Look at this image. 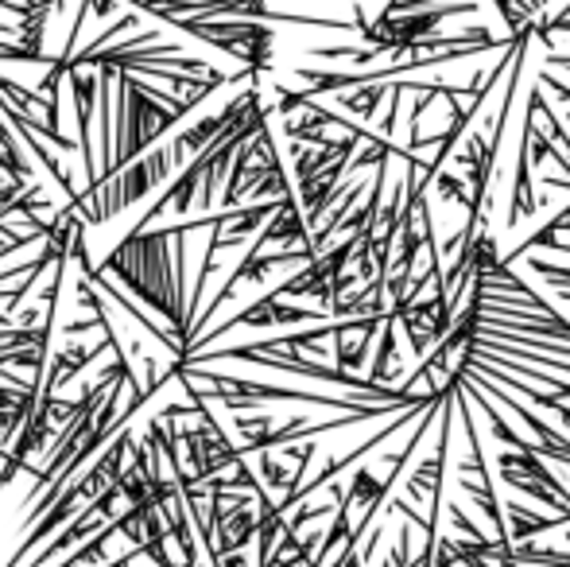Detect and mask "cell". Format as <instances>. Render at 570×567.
Listing matches in <instances>:
<instances>
[{"mask_svg":"<svg viewBox=\"0 0 570 567\" xmlns=\"http://www.w3.org/2000/svg\"><path fill=\"white\" fill-rule=\"evenodd\" d=\"M509 517H512V537L524 540V537H535V532H548V529H559V525H567L570 517H535L528 514L524 506H517V501H509ZM509 537V545H512Z\"/></svg>","mask_w":570,"mask_h":567,"instance_id":"6da1fadb","label":"cell"},{"mask_svg":"<svg viewBox=\"0 0 570 567\" xmlns=\"http://www.w3.org/2000/svg\"><path fill=\"white\" fill-rule=\"evenodd\" d=\"M381 98H384V86H368V90H357V94H338L342 106L361 117H373V109L381 106Z\"/></svg>","mask_w":570,"mask_h":567,"instance_id":"7a4b0ae2","label":"cell"},{"mask_svg":"<svg viewBox=\"0 0 570 567\" xmlns=\"http://www.w3.org/2000/svg\"><path fill=\"white\" fill-rule=\"evenodd\" d=\"M28 187H36V183H23V179H16V175H8V172H0V214L8 211V206L16 203V198L23 195Z\"/></svg>","mask_w":570,"mask_h":567,"instance_id":"3957f363","label":"cell"},{"mask_svg":"<svg viewBox=\"0 0 570 567\" xmlns=\"http://www.w3.org/2000/svg\"><path fill=\"white\" fill-rule=\"evenodd\" d=\"M136 560H144L136 548H128V553H120V556H114V560H106L101 567H136Z\"/></svg>","mask_w":570,"mask_h":567,"instance_id":"277c9868","label":"cell"}]
</instances>
